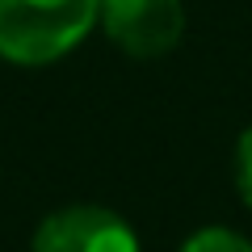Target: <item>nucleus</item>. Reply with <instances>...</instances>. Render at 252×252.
<instances>
[{
    "label": "nucleus",
    "mask_w": 252,
    "mask_h": 252,
    "mask_svg": "<svg viewBox=\"0 0 252 252\" xmlns=\"http://www.w3.org/2000/svg\"><path fill=\"white\" fill-rule=\"evenodd\" d=\"M97 26V0H0V59L55 63Z\"/></svg>",
    "instance_id": "obj_1"
},
{
    "label": "nucleus",
    "mask_w": 252,
    "mask_h": 252,
    "mask_svg": "<svg viewBox=\"0 0 252 252\" xmlns=\"http://www.w3.org/2000/svg\"><path fill=\"white\" fill-rule=\"evenodd\" d=\"M97 21L135 59L168 55L185 34L181 0H97Z\"/></svg>",
    "instance_id": "obj_2"
},
{
    "label": "nucleus",
    "mask_w": 252,
    "mask_h": 252,
    "mask_svg": "<svg viewBox=\"0 0 252 252\" xmlns=\"http://www.w3.org/2000/svg\"><path fill=\"white\" fill-rule=\"evenodd\" d=\"M30 252H139V235L105 206H63L38 223Z\"/></svg>",
    "instance_id": "obj_3"
},
{
    "label": "nucleus",
    "mask_w": 252,
    "mask_h": 252,
    "mask_svg": "<svg viewBox=\"0 0 252 252\" xmlns=\"http://www.w3.org/2000/svg\"><path fill=\"white\" fill-rule=\"evenodd\" d=\"M181 252H252V244L227 227H202L181 244Z\"/></svg>",
    "instance_id": "obj_4"
},
{
    "label": "nucleus",
    "mask_w": 252,
    "mask_h": 252,
    "mask_svg": "<svg viewBox=\"0 0 252 252\" xmlns=\"http://www.w3.org/2000/svg\"><path fill=\"white\" fill-rule=\"evenodd\" d=\"M235 189L252 206V126L240 135V147H235Z\"/></svg>",
    "instance_id": "obj_5"
}]
</instances>
